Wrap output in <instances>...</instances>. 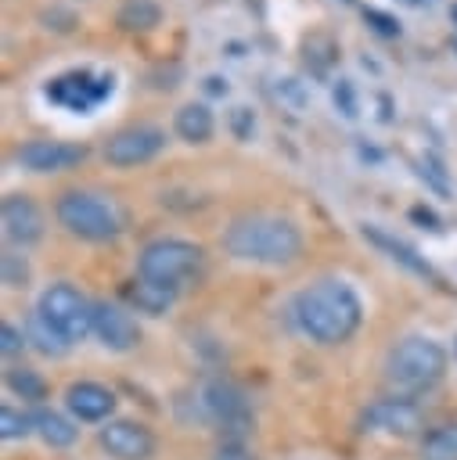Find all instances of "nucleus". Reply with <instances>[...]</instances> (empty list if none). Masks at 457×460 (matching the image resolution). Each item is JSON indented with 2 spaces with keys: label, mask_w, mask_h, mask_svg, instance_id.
Returning a JSON list of instances; mask_svg holds the SVG:
<instances>
[{
  "label": "nucleus",
  "mask_w": 457,
  "mask_h": 460,
  "mask_svg": "<svg viewBox=\"0 0 457 460\" xmlns=\"http://www.w3.org/2000/svg\"><path fill=\"white\" fill-rule=\"evenodd\" d=\"M291 316H295L299 331L306 338H313L317 345H338L356 334V327L363 320V302L345 280L324 277L295 295Z\"/></svg>",
  "instance_id": "obj_1"
},
{
  "label": "nucleus",
  "mask_w": 457,
  "mask_h": 460,
  "mask_svg": "<svg viewBox=\"0 0 457 460\" xmlns=\"http://www.w3.org/2000/svg\"><path fill=\"white\" fill-rule=\"evenodd\" d=\"M223 248L237 262L288 266L302 252V230L277 212H245L223 230Z\"/></svg>",
  "instance_id": "obj_2"
},
{
  "label": "nucleus",
  "mask_w": 457,
  "mask_h": 460,
  "mask_svg": "<svg viewBox=\"0 0 457 460\" xmlns=\"http://www.w3.org/2000/svg\"><path fill=\"white\" fill-rule=\"evenodd\" d=\"M446 374V349L425 334H410L403 338L385 363V377L389 385L407 399V395H421L428 388L439 385V377Z\"/></svg>",
  "instance_id": "obj_3"
},
{
  "label": "nucleus",
  "mask_w": 457,
  "mask_h": 460,
  "mask_svg": "<svg viewBox=\"0 0 457 460\" xmlns=\"http://www.w3.org/2000/svg\"><path fill=\"white\" fill-rule=\"evenodd\" d=\"M202 262H205L202 244L184 241V237H158V241H148L140 248V255H137V277L176 295L184 284H191L198 277Z\"/></svg>",
  "instance_id": "obj_4"
},
{
  "label": "nucleus",
  "mask_w": 457,
  "mask_h": 460,
  "mask_svg": "<svg viewBox=\"0 0 457 460\" xmlns=\"http://www.w3.org/2000/svg\"><path fill=\"white\" fill-rule=\"evenodd\" d=\"M58 223L79 241H112L122 234V216L108 194L97 190H65L54 205Z\"/></svg>",
  "instance_id": "obj_5"
},
{
  "label": "nucleus",
  "mask_w": 457,
  "mask_h": 460,
  "mask_svg": "<svg viewBox=\"0 0 457 460\" xmlns=\"http://www.w3.org/2000/svg\"><path fill=\"white\" fill-rule=\"evenodd\" d=\"M115 75L112 72H94V68H72L58 79L47 83V101L58 104L68 115H97L115 93Z\"/></svg>",
  "instance_id": "obj_6"
},
{
  "label": "nucleus",
  "mask_w": 457,
  "mask_h": 460,
  "mask_svg": "<svg viewBox=\"0 0 457 460\" xmlns=\"http://www.w3.org/2000/svg\"><path fill=\"white\" fill-rule=\"evenodd\" d=\"M36 313H40L68 345H76V341H83L86 334H94V302H90L79 288H72L68 280L50 284V288L40 295Z\"/></svg>",
  "instance_id": "obj_7"
},
{
  "label": "nucleus",
  "mask_w": 457,
  "mask_h": 460,
  "mask_svg": "<svg viewBox=\"0 0 457 460\" xmlns=\"http://www.w3.org/2000/svg\"><path fill=\"white\" fill-rule=\"evenodd\" d=\"M198 402H202V413L227 435V442H241V435L252 428L248 399L234 381H223V377L205 381Z\"/></svg>",
  "instance_id": "obj_8"
},
{
  "label": "nucleus",
  "mask_w": 457,
  "mask_h": 460,
  "mask_svg": "<svg viewBox=\"0 0 457 460\" xmlns=\"http://www.w3.org/2000/svg\"><path fill=\"white\" fill-rule=\"evenodd\" d=\"M162 147H166V129L162 126H151V122H137V126H126V129H119V133L108 137L104 162H112L119 169H130V165L151 162Z\"/></svg>",
  "instance_id": "obj_9"
},
{
  "label": "nucleus",
  "mask_w": 457,
  "mask_h": 460,
  "mask_svg": "<svg viewBox=\"0 0 457 460\" xmlns=\"http://www.w3.org/2000/svg\"><path fill=\"white\" fill-rule=\"evenodd\" d=\"M86 158L83 144H65V140H25L14 151V162L29 172H65Z\"/></svg>",
  "instance_id": "obj_10"
},
{
  "label": "nucleus",
  "mask_w": 457,
  "mask_h": 460,
  "mask_svg": "<svg viewBox=\"0 0 457 460\" xmlns=\"http://www.w3.org/2000/svg\"><path fill=\"white\" fill-rule=\"evenodd\" d=\"M94 338L112 352H130L140 341V327L126 305L94 302Z\"/></svg>",
  "instance_id": "obj_11"
},
{
  "label": "nucleus",
  "mask_w": 457,
  "mask_h": 460,
  "mask_svg": "<svg viewBox=\"0 0 457 460\" xmlns=\"http://www.w3.org/2000/svg\"><path fill=\"white\" fill-rule=\"evenodd\" d=\"M0 219H4V237L18 248H29L43 237V212L29 194H7L0 205Z\"/></svg>",
  "instance_id": "obj_12"
},
{
  "label": "nucleus",
  "mask_w": 457,
  "mask_h": 460,
  "mask_svg": "<svg viewBox=\"0 0 457 460\" xmlns=\"http://www.w3.org/2000/svg\"><path fill=\"white\" fill-rule=\"evenodd\" d=\"M363 431H381V435H414L421 428V410L410 399H378L363 410L360 417Z\"/></svg>",
  "instance_id": "obj_13"
},
{
  "label": "nucleus",
  "mask_w": 457,
  "mask_h": 460,
  "mask_svg": "<svg viewBox=\"0 0 457 460\" xmlns=\"http://www.w3.org/2000/svg\"><path fill=\"white\" fill-rule=\"evenodd\" d=\"M101 446L115 460H148L155 453V435L137 420H108L101 428Z\"/></svg>",
  "instance_id": "obj_14"
},
{
  "label": "nucleus",
  "mask_w": 457,
  "mask_h": 460,
  "mask_svg": "<svg viewBox=\"0 0 457 460\" xmlns=\"http://www.w3.org/2000/svg\"><path fill=\"white\" fill-rule=\"evenodd\" d=\"M65 406H68V413L76 420L97 424V420H104L115 410V395L104 385H97V381H76L65 392Z\"/></svg>",
  "instance_id": "obj_15"
},
{
  "label": "nucleus",
  "mask_w": 457,
  "mask_h": 460,
  "mask_svg": "<svg viewBox=\"0 0 457 460\" xmlns=\"http://www.w3.org/2000/svg\"><path fill=\"white\" fill-rule=\"evenodd\" d=\"M363 237H367V241H371L378 252H385L392 262H399L403 270H410L414 277H425V280H439V273L428 266V259H425V255H417V252H414L407 241H399V237H392V234H385L381 226H371V223L363 226Z\"/></svg>",
  "instance_id": "obj_16"
},
{
  "label": "nucleus",
  "mask_w": 457,
  "mask_h": 460,
  "mask_svg": "<svg viewBox=\"0 0 457 460\" xmlns=\"http://www.w3.org/2000/svg\"><path fill=\"white\" fill-rule=\"evenodd\" d=\"M216 129V119L209 111V104L202 101H191V104H180L176 115H173V133L184 140V144H205Z\"/></svg>",
  "instance_id": "obj_17"
},
{
  "label": "nucleus",
  "mask_w": 457,
  "mask_h": 460,
  "mask_svg": "<svg viewBox=\"0 0 457 460\" xmlns=\"http://www.w3.org/2000/svg\"><path fill=\"white\" fill-rule=\"evenodd\" d=\"M32 424H36V435H40L50 449H65V446H72L76 435H79V428H76L68 417L54 413V410H32Z\"/></svg>",
  "instance_id": "obj_18"
},
{
  "label": "nucleus",
  "mask_w": 457,
  "mask_h": 460,
  "mask_svg": "<svg viewBox=\"0 0 457 460\" xmlns=\"http://www.w3.org/2000/svg\"><path fill=\"white\" fill-rule=\"evenodd\" d=\"M130 302L140 309V313H151V316H162L169 305H173V291H166V288H158V284H148V280H133L130 284Z\"/></svg>",
  "instance_id": "obj_19"
},
{
  "label": "nucleus",
  "mask_w": 457,
  "mask_h": 460,
  "mask_svg": "<svg viewBox=\"0 0 457 460\" xmlns=\"http://www.w3.org/2000/svg\"><path fill=\"white\" fill-rule=\"evenodd\" d=\"M162 22V7L155 0H126L122 11H119V25L130 29V32H144V29H155Z\"/></svg>",
  "instance_id": "obj_20"
},
{
  "label": "nucleus",
  "mask_w": 457,
  "mask_h": 460,
  "mask_svg": "<svg viewBox=\"0 0 457 460\" xmlns=\"http://www.w3.org/2000/svg\"><path fill=\"white\" fill-rule=\"evenodd\" d=\"M421 460H457V424H443L425 435Z\"/></svg>",
  "instance_id": "obj_21"
},
{
  "label": "nucleus",
  "mask_w": 457,
  "mask_h": 460,
  "mask_svg": "<svg viewBox=\"0 0 457 460\" xmlns=\"http://www.w3.org/2000/svg\"><path fill=\"white\" fill-rule=\"evenodd\" d=\"M25 338H29L43 356H65V352H68V341H65V338H61L40 313H32V320H29V334H25Z\"/></svg>",
  "instance_id": "obj_22"
},
{
  "label": "nucleus",
  "mask_w": 457,
  "mask_h": 460,
  "mask_svg": "<svg viewBox=\"0 0 457 460\" xmlns=\"http://www.w3.org/2000/svg\"><path fill=\"white\" fill-rule=\"evenodd\" d=\"M4 381H7V388L14 392V395H22V399H43L47 395V381L36 374V370H29V367H7V374H4Z\"/></svg>",
  "instance_id": "obj_23"
},
{
  "label": "nucleus",
  "mask_w": 457,
  "mask_h": 460,
  "mask_svg": "<svg viewBox=\"0 0 457 460\" xmlns=\"http://www.w3.org/2000/svg\"><path fill=\"white\" fill-rule=\"evenodd\" d=\"M331 61H335V43H331L327 36H313V40H306V65H309L313 75H327Z\"/></svg>",
  "instance_id": "obj_24"
},
{
  "label": "nucleus",
  "mask_w": 457,
  "mask_h": 460,
  "mask_svg": "<svg viewBox=\"0 0 457 460\" xmlns=\"http://www.w3.org/2000/svg\"><path fill=\"white\" fill-rule=\"evenodd\" d=\"M29 431H36L32 424V413H22L14 406H0V435L11 442V438H25Z\"/></svg>",
  "instance_id": "obj_25"
},
{
  "label": "nucleus",
  "mask_w": 457,
  "mask_h": 460,
  "mask_svg": "<svg viewBox=\"0 0 457 460\" xmlns=\"http://www.w3.org/2000/svg\"><path fill=\"white\" fill-rule=\"evenodd\" d=\"M0 277H4V288H25L29 284V262L22 259V255H14V252H4V270H0Z\"/></svg>",
  "instance_id": "obj_26"
},
{
  "label": "nucleus",
  "mask_w": 457,
  "mask_h": 460,
  "mask_svg": "<svg viewBox=\"0 0 457 460\" xmlns=\"http://www.w3.org/2000/svg\"><path fill=\"white\" fill-rule=\"evenodd\" d=\"M331 97H335V108H338L345 119H356V93H353V83H349V79H335Z\"/></svg>",
  "instance_id": "obj_27"
},
{
  "label": "nucleus",
  "mask_w": 457,
  "mask_h": 460,
  "mask_svg": "<svg viewBox=\"0 0 457 460\" xmlns=\"http://www.w3.org/2000/svg\"><path fill=\"white\" fill-rule=\"evenodd\" d=\"M363 22H367L378 36H399V22H396L392 14H385V11H378V7H363Z\"/></svg>",
  "instance_id": "obj_28"
},
{
  "label": "nucleus",
  "mask_w": 457,
  "mask_h": 460,
  "mask_svg": "<svg viewBox=\"0 0 457 460\" xmlns=\"http://www.w3.org/2000/svg\"><path fill=\"white\" fill-rule=\"evenodd\" d=\"M25 341H29V338H25L14 323H4V327H0V352H4L7 359H11V356H18V352L25 349Z\"/></svg>",
  "instance_id": "obj_29"
},
{
  "label": "nucleus",
  "mask_w": 457,
  "mask_h": 460,
  "mask_svg": "<svg viewBox=\"0 0 457 460\" xmlns=\"http://www.w3.org/2000/svg\"><path fill=\"white\" fill-rule=\"evenodd\" d=\"M230 126H234V137H237V140H245V137L252 133L255 119H252V111H248V108H234V111H230Z\"/></svg>",
  "instance_id": "obj_30"
},
{
  "label": "nucleus",
  "mask_w": 457,
  "mask_h": 460,
  "mask_svg": "<svg viewBox=\"0 0 457 460\" xmlns=\"http://www.w3.org/2000/svg\"><path fill=\"white\" fill-rule=\"evenodd\" d=\"M212 460H255L241 442H223L220 449H216V456Z\"/></svg>",
  "instance_id": "obj_31"
},
{
  "label": "nucleus",
  "mask_w": 457,
  "mask_h": 460,
  "mask_svg": "<svg viewBox=\"0 0 457 460\" xmlns=\"http://www.w3.org/2000/svg\"><path fill=\"white\" fill-rule=\"evenodd\" d=\"M410 219H417V223H428V230H439V219H435V212H432V208H421V205H414V208H410Z\"/></svg>",
  "instance_id": "obj_32"
},
{
  "label": "nucleus",
  "mask_w": 457,
  "mask_h": 460,
  "mask_svg": "<svg viewBox=\"0 0 457 460\" xmlns=\"http://www.w3.org/2000/svg\"><path fill=\"white\" fill-rule=\"evenodd\" d=\"M205 90H209V93H227V79L209 75V79H205Z\"/></svg>",
  "instance_id": "obj_33"
},
{
  "label": "nucleus",
  "mask_w": 457,
  "mask_h": 460,
  "mask_svg": "<svg viewBox=\"0 0 457 460\" xmlns=\"http://www.w3.org/2000/svg\"><path fill=\"white\" fill-rule=\"evenodd\" d=\"M450 18H453V25H457V4H453V7H450Z\"/></svg>",
  "instance_id": "obj_34"
},
{
  "label": "nucleus",
  "mask_w": 457,
  "mask_h": 460,
  "mask_svg": "<svg viewBox=\"0 0 457 460\" xmlns=\"http://www.w3.org/2000/svg\"><path fill=\"white\" fill-rule=\"evenodd\" d=\"M453 50H457V40H453Z\"/></svg>",
  "instance_id": "obj_35"
},
{
  "label": "nucleus",
  "mask_w": 457,
  "mask_h": 460,
  "mask_svg": "<svg viewBox=\"0 0 457 460\" xmlns=\"http://www.w3.org/2000/svg\"><path fill=\"white\" fill-rule=\"evenodd\" d=\"M453 352H457V341H453Z\"/></svg>",
  "instance_id": "obj_36"
}]
</instances>
